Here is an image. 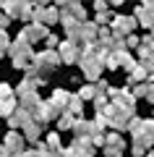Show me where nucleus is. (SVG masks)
Returning <instances> with one entry per match:
<instances>
[{
	"label": "nucleus",
	"instance_id": "1",
	"mask_svg": "<svg viewBox=\"0 0 154 157\" xmlns=\"http://www.w3.org/2000/svg\"><path fill=\"white\" fill-rule=\"evenodd\" d=\"M6 52L13 58V68H32V63H34V50H32V45H29L21 34H18V39L13 42V45H8Z\"/></svg>",
	"mask_w": 154,
	"mask_h": 157
},
{
	"label": "nucleus",
	"instance_id": "2",
	"mask_svg": "<svg viewBox=\"0 0 154 157\" xmlns=\"http://www.w3.org/2000/svg\"><path fill=\"white\" fill-rule=\"evenodd\" d=\"M136 16H118L115 21H112V32H115V39H126L128 34L133 32V26H136Z\"/></svg>",
	"mask_w": 154,
	"mask_h": 157
},
{
	"label": "nucleus",
	"instance_id": "3",
	"mask_svg": "<svg viewBox=\"0 0 154 157\" xmlns=\"http://www.w3.org/2000/svg\"><path fill=\"white\" fill-rule=\"evenodd\" d=\"M34 63H37V68L39 71H52V68L58 66V63H63L60 60V55H58L55 50H47V52H39V55H34Z\"/></svg>",
	"mask_w": 154,
	"mask_h": 157
},
{
	"label": "nucleus",
	"instance_id": "4",
	"mask_svg": "<svg viewBox=\"0 0 154 157\" xmlns=\"http://www.w3.org/2000/svg\"><path fill=\"white\" fill-rule=\"evenodd\" d=\"M21 37L26 39L29 45H32V42H39V39H44V37H47V26H44V24L32 21V24H29V26L21 32Z\"/></svg>",
	"mask_w": 154,
	"mask_h": 157
},
{
	"label": "nucleus",
	"instance_id": "5",
	"mask_svg": "<svg viewBox=\"0 0 154 157\" xmlns=\"http://www.w3.org/2000/svg\"><path fill=\"white\" fill-rule=\"evenodd\" d=\"M58 55H60L63 63H76L78 55H81V50L76 47V42H73V39H66V42L60 45V52H58Z\"/></svg>",
	"mask_w": 154,
	"mask_h": 157
},
{
	"label": "nucleus",
	"instance_id": "6",
	"mask_svg": "<svg viewBox=\"0 0 154 157\" xmlns=\"http://www.w3.org/2000/svg\"><path fill=\"white\" fill-rule=\"evenodd\" d=\"M136 21L144 24L146 29L154 26V6H152V3H144V6L136 8Z\"/></svg>",
	"mask_w": 154,
	"mask_h": 157
},
{
	"label": "nucleus",
	"instance_id": "7",
	"mask_svg": "<svg viewBox=\"0 0 154 157\" xmlns=\"http://www.w3.org/2000/svg\"><path fill=\"white\" fill-rule=\"evenodd\" d=\"M29 121H32V113H29L26 107H21V105H18L16 110H13L11 115H8V126H11V128H18V126H26Z\"/></svg>",
	"mask_w": 154,
	"mask_h": 157
},
{
	"label": "nucleus",
	"instance_id": "8",
	"mask_svg": "<svg viewBox=\"0 0 154 157\" xmlns=\"http://www.w3.org/2000/svg\"><path fill=\"white\" fill-rule=\"evenodd\" d=\"M73 131H76V139H92L94 123H89L84 118H76V121H73Z\"/></svg>",
	"mask_w": 154,
	"mask_h": 157
},
{
	"label": "nucleus",
	"instance_id": "9",
	"mask_svg": "<svg viewBox=\"0 0 154 157\" xmlns=\"http://www.w3.org/2000/svg\"><path fill=\"white\" fill-rule=\"evenodd\" d=\"M3 147H6V149H11V152H16V155H21L24 136H18L16 128H11V131H8V136H6V141H3Z\"/></svg>",
	"mask_w": 154,
	"mask_h": 157
},
{
	"label": "nucleus",
	"instance_id": "10",
	"mask_svg": "<svg viewBox=\"0 0 154 157\" xmlns=\"http://www.w3.org/2000/svg\"><path fill=\"white\" fill-rule=\"evenodd\" d=\"M39 134H42V123L32 118V121L24 126V139H26V141H37V139H39Z\"/></svg>",
	"mask_w": 154,
	"mask_h": 157
},
{
	"label": "nucleus",
	"instance_id": "11",
	"mask_svg": "<svg viewBox=\"0 0 154 157\" xmlns=\"http://www.w3.org/2000/svg\"><path fill=\"white\" fill-rule=\"evenodd\" d=\"M39 102H42V100H39V94H37V92H29V94H21V97H18V105H21V107H26L29 113H34V110H37V107H39Z\"/></svg>",
	"mask_w": 154,
	"mask_h": 157
},
{
	"label": "nucleus",
	"instance_id": "12",
	"mask_svg": "<svg viewBox=\"0 0 154 157\" xmlns=\"http://www.w3.org/2000/svg\"><path fill=\"white\" fill-rule=\"evenodd\" d=\"M63 11H68V13H71V16L73 18H78V21H86V8H84L81 6V3H76V0H68V3H66V8H63Z\"/></svg>",
	"mask_w": 154,
	"mask_h": 157
},
{
	"label": "nucleus",
	"instance_id": "13",
	"mask_svg": "<svg viewBox=\"0 0 154 157\" xmlns=\"http://www.w3.org/2000/svg\"><path fill=\"white\" fill-rule=\"evenodd\" d=\"M81 39L84 42H94V39H97V24L94 21H84L81 24Z\"/></svg>",
	"mask_w": 154,
	"mask_h": 157
},
{
	"label": "nucleus",
	"instance_id": "14",
	"mask_svg": "<svg viewBox=\"0 0 154 157\" xmlns=\"http://www.w3.org/2000/svg\"><path fill=\"white\" fill-rule=\"evenodd\" d=\"M18 107V102H16V97H3V100H0V115H11L13 110H16Z\"/></svg>",
	"mask_w": 154,
	"mask_h": 157
},
{
	"label": "nucleus",
	"instance_id": "15",
	"mask_svg": "<svg viewBox=\"0 0 154 157\" xmlns=\"http://www.w3.org/2000/svg\"><path fill=\"white\" fill-rule=\"evenodd\" d=\"M73 121H76V115L73 113H60V118H58V128L60 131H68V128H73Z\"/></svg>",
	"mask_w": 154,
	"mask_h": 157
},
{
	"label": "nucleus",
	"instance_id": "16",
	"mask_svg": "<svg viewBox=\"0 0 154 157\" xmlns=\"http://www.w3.org/2000/svg\"><path fill=\"white\" fill-rule=\"evenodd\" d=\"M146 73H149V68L141 63V66H136V68L131 71V81H133V84H138V81H146Z\"/></svg>",
	"mask_w": 154,
	"mask_h": 157
},
{
	"label": "nucleus",
	"instance_id": "17",
	"mask_svg": "<svg viewBox=\"0 0 154 157\" xmlns=\"http://www.w3.org/2000/svg\"><path fill=\"white\" fill-rule=\"evenodd\" d=\"M81 107H84V100H81L78 94H71V97H68V113L78 115V113H81Z\"/></svg>",
	"mask_w": 154,
	"mask_h": 157
},
{
	"label": "nucleus",
	"instance_id": "18",
	"mask_svg": "<svg viewBox=\"0 0 154 157\" xmlns=\"http://www.w3.org/2000/svg\"><path fill=\"white\" fill-rule=\"evenodd\" d=\"M68 97H71V94H68L66 89H55V92H52V100H58L63 107H66V110H68Z\"/></svg>",
	"mask_w": 154,
	"mask_h": 157
},
{
	"label": "nucleus",
	"instance_id": "19",
	"mask_svg": "<svg viewBox=\"0 0 154 157\" xmlns=\"http://www.w3.org/2000/svg\"><path fill=\"white\" fill-rule=\"evenodd\" d=\"M105 147H118V149H126L118 134H110V136H105Z\"/></svg>",
	"mask_w": 154,
	"mask_h": 157
},
{
	"label": "nucleus",
	"instance_id": "20",
	"mask_svg": "<svg viewBox=\"0 0 154 157\" xmlns=\"http://www.w3.org/2000/svg\"><path fill=\"white\" fill-rule=\"evenodd\" d=\"M78 97H81V100H92V97H97V86H81V89H78Z\"/></svg>",
	"mask_w": 154,
	"mask_h": 157
},
{
	"label": "nucleus",
	"instance_id": "21",
	"mask_svg": "<svg viewBox=\"0 0 154 157\" xmlns=\"http://www.w3.org/2000/svg\"><path fill=\"white\" fill-rule=\"evenodd\" d=\"M6 13L8 16H21V3H6Z\"/></svg>",
	"mask_w": 154,
	"mask_h": 157
},
{
	"label": "nucleus",
	"instance_id": "22",
	"mask_svg": "<svg viewBox=\"0 0 154 157\" xmlns=\"http://www.w3.org/2000/svg\"><path fill=\"white\" fill-rule=\"evenodd\" d=\"M149 92V81H144V84H136V89H133V97H146Z\"/></svg>",
	"mask_w": 154,
	"mask_h": 157
},
{
	"label": "nucleus",
	"instance_id": "23",
	"mask_svg": "<svg viewBox=\"0 0 154 157\" xmlns=\"http://www.w3.org/2000/svg\"><path fill=\"white\" fill-rule=\"evenodd\" d=\"M8 45H11V39H8L6 29H0V50H8Z\"/></svg>",
	"mask_w": 154,
	"mask_h": 157
},
{
	"label": "nucleus",
	"instance_id": "24",
	"mask_svg": "<svg viewBox=\"0 0 154 157\" xmlns=\"http://www.w3.org/2000/svg\"><path fill=\"white\" fill-rule=\"evenodd\" d=\"M138 45H141V39H138V37H133V34L126 37V47H138Z\"/></svg>",
	"mask_w": 154,
	"mask_h": 157
},
{
	"label": "nucleus",
	"instance_id": "25",
	"mask_svg": "<svg viewBox=\"0 0 154 157\" xmlns=\"http://www.w3.org/2000/svg\"><path fill=\"white\" fill-rule=\"evenodd\" d=\"M47 144L52 147V149H58V144H60V136H58V134H50V136H47Z\"/></svg>",
	"mask_w": 154,
	"mask_h": 157
},
{
	"label": "nucleus",
	"instance_id": "26",
	"mask_svg": "<svg viewBox=\"0 0 154 157\" xmlns=\"http://www.w3.org/2000/svg\"><path fill=\"white\" fill-rule=\"evenodd\" d=\"M3 97H13V89L8 84H0V100H3Z\"/></svg>",
	"mask_w": 154,
	"mask_h": 157
},
{
	"label": "nucleus",
	"instance_id": "27",
	"mask_svg": "<svg viewBox=\"0 0 154 157\" xmlns=\"http://www.w3.org/2000/svg\"><path fill=\"white\" fill-rule=\"evenodd\" d=\"M8 24H11V16L8 13H0V29H8Z\"/></svg>",
	"mask_w": 154,
	"mask_h": 157
},
{
	"label": "nucleus",
	"instance_id": "28",
	"mask_svg": "<svg viewBox=\"0 0 154 157\" xmlns=\"http://www.w3.org/2000/svg\"><path fill=\"white\" fill-rule=\"evenodd\" d=\"M44 42H47L50 50H52V47H58V37H52V34H47V37H44Z\"/></svg>",
	"mask_w": 154,
	"mask_h": 157
},
{
	"label": "nucleus",
	"instance_id": "29",
	"mask_svg": "<svg viewBox=\"0 0 154 157\" xmlns=\"http://www.w3.org/2000/svg\"><path fill=\"white\" fill-rule=\"evenodd\" d=\"M144 131H146V134H154V118L144 121Z\"/></svg>",
	"mask_w": 154,
	"mask_h": 157
},
{
	"label": "nucleus",
	"instance_id": "30",
	"mask_svg": "<svg viewBox=\"0 0 154 157\" xmlns=\"http://www.w3.org/2000/svg\"><path fill=\"white\" fill-rule=\"evenodd\" d=\"M146 100H149V102H154V78L149 81V92H146Z\"/></svg>",
	"mask_w": 154,
	"mask_h": 157
},
{
	"label": "nucleus",
	"instance_id": "31",
	"mask_svg": "<svg viewBox=\"0 0 154 157\" xmlns=\"http://www.w3.org/2000/svg\"><path fill=\"white\" fill-rule=\"evenodd\" d=\"M94 6H97V11H99V13H102V11H107V3H105V0H97Z\"/></svg>",
	"mask_w": 154,
	"mask_h": 157
},
{
	"label": "nucleus",
	"instance_id": "32",
	"mask_svg": "<svg viewBox=\"0 0 154 157\" xmlns=\"http://www.w3.org/2000/svg\"><path fill=\"white\" fill-rule=\"evenodd\" d=\"M18 157H42V155H39V149H37V152H21Z\"/></svg>",
	"mask_w": 154,
	"mask_h": 157
},
{
	"label": "nucleus",
	"instance_id": "33",
	"mask_svg": "<svg viewBox=\"0 0 154 157\" xmlns=\"http://www.w3.org/2000/svg\"><path fill=\"white\" fill-rule=\"evenodd\" d=\"M149 157H154V147H152V155H149Z\"/></svg>",
	"mask_w": 154,
	"mask_h": 157
},
{
	"label": "nucleus",
	"instance_id": "34",
	"mask_svg": "<svg viewBox=\"0 0 154 157\" xmlns=\"http://www.w3.org/2000/svg\"><path fill=\"white\" fill-rule=\"evenodd\" d=\"M0 149H3V147H0Z\"/></svg>",
	"mask_w": 154,
	"mask_h": 157
}]
</instances>
